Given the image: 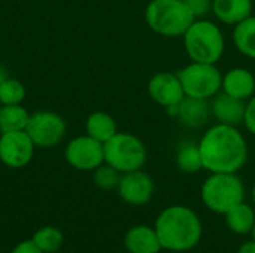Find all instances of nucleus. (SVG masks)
I'll return each instance as SVG.
<instances>
[{
	"label": "nucleus",
	"mask_w": 255,
	"mask_h": 253,
	"mask_svg": "<svg viewBox=\"0 0 255 253\" xmlns=\"http://www.w3.org/2000/svg\"><path fill=\"white\" fill-rule=\"evenodd\" d=\"M203 204L214 213L226 215L245 198V185L236 173H211L200 189Z\"/></svg>",
	"instance_id": "nucleus-5"
},
{
	"label": "nucleus",
	"mask_w": 255,
	"mask_h": 253,
	"mask_svg": "<svg viewBox=\"0 0 255 253\" xmlns=\"http://www.w3.org/2000/svg\"><path fill=\"white\" fill-rule=\"evenodd\" d=\"M120 179H121V173L118 170H115L112 166L106 164V163L99 166L94 170V174H93L94 185L97 188L103 189V191H111V189L118 188Z\"/></svg>",
	"instance_id": "nucleus-25"
},
{
	"label": "nucleus",
	"mask_w": 255,
	"mask_h": 253,
	"mask_svg": "<svg viewBox=\"0 0 255 253\" xmlns=\"http://www.w3.org/2000/svg\"><path fill=\"white\" fill-rule=\"evenodd\" d=\"M212 13L227 25H236L253 15V0H212Z\"/></svg>",
	"instance_id": "nucleus-17"
},
{
	"label": "nucleus",
	"mask_w": 255,
	"mask_h": 253,
	"mask_svg": "<svg viewBox=\"0 0 255 253\" xmlns=\"http://www.w3.org/2000/svg\"><path fill=\"white\" fill-rule=\"evenodd\" d=\"M238 253H255V242L254 240H250V242H245L241 248Z\"/></svg>",
	"instance_id": "nucleus-29"
},
{
	"label": "nucleus",
	"mask_w": 255,
	"mask_h": 253,
	"mask_svg": "<svg viewBox=\"0 0 255 253\" xmlns=\"http://www.w3.org/2000/svg\"><path fill=\"white\" fill-rule=\"evenodd\" d=\"M253 203H254V206H255V185H254V188H253Z\"/></svg>",
	"instance_id": "nucleus-32"
},
{
	"label": "nucleus",
	"mask_w": 255,
	"mask_h": 253,
	"mask_svg": "<svg viewBox=\"0 0 255 253\" xmlns=\"http://www.w3.org/2000/svg\"><path fill=\"white\" fill-rule=\"evenodd\" d=\"M149 97L164 109L176 106L185 97L178 73L158 72L148 82Z\"/></svg>",
	"instance_id": "nucleus-12"
},
{
	"label": "nucleus",
	"mask_w": 255,
	"mask_h": 253,
	"mask_svg": "<svg viewBox=\"0 0 255 253\" xmlns=\"http://www.w3.org/2000/svg\"><path fill=\"white\" fill-rule=\"evenodd\" d=\"M224 216H226L227 227L235 234H239V236L251 234L255 224V212L250 204L242 201L233 209H230Z\"/></svg>",
	"instance_id": "nucleus-19"
},
{
	"label": "nucleus",
	"mask_w": 255,
	"mask_h": 253,
	"mask_svg": "<svg viewBox=\"0 0 255 253\" xmlns=\"http://www.w3.org/2000/svg\"><path fill=\"white\" fill-rule=\"evenodd\" d=\"M105 163L112 166L121 174L140 170L148 158L143 142L130 133H117L112 139L103 143Z\"/></svg>",
	"instance_id": "nucleus-6"
},
{
	"label": "nucleus",
	"mask_w": 255,
	"mask_h": 253,
	"mask_svg": "<svg viewBox=\"0 0 255 253\" xmlns=\"http://www.w3.org/2000/svg\"><path fill=\"white\" fill-rule=\"evenodd\" d=\"M25 98V88L22 82L13 78H6L0 84V103L4 104H21Z\"/></svg>",
	"instance_id": "nucleus-24"
},
{
	"label": "nucleus",
	"mask_w": 255,
	"mask_h": 253,
	"mask_svg": "<svg viewBox=\"0 0 255 253\" xmlns=\"http://www.w3.org/2000/svg\"><path fill=\"white\" fill-rule=\"evenodd\" d=\"M178 76L181 79L184 94L193 98H214L223 86V73L217 64L193 61L179 70Z\"/></svg>",
	"instance_id": "nucleus-7"
},
{
	"label": "nucleus",
	"mask_w": 255,
	"mask_h": 253,
	"mask_svg": "<svg viewBox=\"0 0 255 253\" xmlns=\"http://www.w3.org/2000/svg\"><path fill=\"white\" fill-rule=\"evenodd\" d=\"M6 78H7V75H6V70H4L3 67H0V84H1V82L6 79Z\"/></svg>",
	"instance_id": "nucleus-30"
},
{
	"label": "nucleus",
	"mask_w": 255,
	"mask_h": 253,
	"mask_svg": "<svg viewBox=\"0 0 255 253\" xmlns=\"http://www.w3.org/2000/svg\"><path fill=\"white\" fill-rule=\"evenodd\" d=\"M184 48L191 61L217 64L226 49L221 28L209 19H194L184 33Z\"/></svg>",
	"instance_id": "nucleus-3"
},
{
	"label": "nucleus",
	"mask_w": 255,
	"mask_h": 253,
	"mask_svg": "<svg viewBox=\"0 0 255 253\" xmlns=\"http://www.w3.org/2000/svg\"><path fill=\"white\" fill-rule=\"evenodd\" d=\"M0 107H1V103H0Z\"/></svg>",
	"instance_id": "nucleus-33"
},
{
	"label": "nucleus",
	"mask_w": 255,
	"mask_h": 253,
	"mask_svg": "<svg viewBox=\"0 0 255 253\" xmlns=\"http://www.w3.org/2000/svg\"><path fill=\"white\" fill-rule=\"evenodd\" d=\"M124 246L128 253H158L163 249L155 228L146 225L131 227L124 236Z\"/></svg>",
	"instance_id": "nucleus-16"
},
{
	"label": "nucleus",
	"mask_w": 255,
	"mask_h": 253,
	"mask_svg": "<svg viewBox=\"0 0 255 253\" xmlns=\"http://www.w3.org/2000/svg\"><path fill=\"white\" fill-rule=\"evenodd\" d=\"M221 91L232 97L247 101L255 94L254 75L248 69H244V67L230 69L227 73L223 75Z\"/></svg>",
	"instance_id": "nucleus-15"
},
{
	"label": "nucleus",
	"mask_w": 255,
	"mask_h": 253,
	"mask_svg": "<svg viewBox=\"0 0 255 253\" xmlns=\"http://www.w3.org/2000/svg\"><path fill=\"white\" fill-rule=\"evenodd\" d=\"M176 166L181 171L194 174L203 170V161L199 149V143H182L176 152Z\"/></svg>",
	"instance_id": "nucleus-22"
},
{
	"label": "nucleus",
	"mask_w": 255,
	"mask_h": 253,
	"mask_svg": "<svg viewBox=\"0 0 255 253\" xmlns=\"http://www.w3.org/2000/svg\"><path fill=\"white\" fill-rule=\"evenodd\" d=\"M34 143L25 130L7 131L0 136V161L9 169H22L34 155Z\"/></svg>",
	"instance_id": "nucleus-10"
},
{
	"label": "nucleus",
	"mask_w": 255,
	"mask_h": 253,
	"mask_svg": "<svg viewBox=\"0 0 255 253\" xmlns=\"http://www.w3.org/2000/svg\"><path fill=\"white\" fill-rule=\"evenodd\" d=\"M194 19V15L182 0H151L145 9L148 27L164 37L184 36Z\"/></svg>",
	"instance_id": "nucleus-4"
},
{
	"label": "nucleus",
	"mask_w": 255,
	"mask_h": 253,
	"mask_svg": "<svg viewBox=\"0 0 255 253\" xmlns=\"http://www.w3.org/2000/svg\"><path fill=\"white\" fill-rule=\"evenodd\" d=\"M117 189L123 201H126L127 204L143 206L151 201L155 185L152 177L140 169L123 173Z\"/></svg>",
	"instance_id": "nucleus-11"
},
{
	"label": "nucleus",
	"mask_w": 255,
	"mask_h": 253,
	"mask_svg": "<svg viewBox=\"0 0 255 253\" xmlns=\"http://www.w3.org/2000/svg\"><path fill=\"white\" fill-rule=\"evenodd\" d=\"M244 125L245 128L255 136V94L247 101L245 107V116H244Z\"/></svg>",
	"instance_id": "nucleus-27"
},
{
	"label": "nucleus",
	"mask_w": 255,
	"mask_h": 253,
	"mask_svg": "<svg viewBox=\"0 0 255 253\" xmlns=\"http://www.w3.org/2000/svg\"><path fill=\"white\" fill-rule=\"evenodd\" d=\"M85 131L90 137L99 140L100 143H106L118 133V128L115 119L109 113L94 112L87 118Z\"/></svg>",
	"instance_id": "nucleus-18"
},
{
	"label": "nucleus",
	"mask_w": 255,
	"mask_h": 253,
	"mask_svg": "<svg viewBox=\"0 0 255 253\" xmlns=\"http://www.w3.org/2000/svg\"><path fill=\"white\" fill-rule=\"evenodd\" d=\"M10 253H43L36 245L34 242L30 239V240H24L21 243H18Z\"/></svg>",
	"instance_id": "nucleus-28"
},
{
	"label": "nucleus",
	"mask_w": 255,
	"mask_h": 253,
	"mask_svg": "<svg viewBox=\"0 0 255 253\" xmlns=\"http://www.w3.org/2000/svg\"><path fill=\"white\" fill-rule=\"evenodd\" d=\"M166 112L172 118H176L181 125L191 130L202 128L211 116V107L208 106L206 100L193 98L187 95L181 100L179 104L167 107Z\"/></svg>",
	"instance_id": "nucleus-13"
},
{
	"label": "nucleus",
	"mask_w": 255,
	"mask_h": 253,
	"mask_svg": "<svg viewBox=\"0 0 255 253\" xmlns=\"http://www.w3.org/2000/svg\"><path fill=\"white\" fill-rule=\"evenodd\" d=\"M245 107H247L245 100L232 97L221 91L212 100L211 113L220 124L238 127V125L244 124Z\"/></svg>",
	"instance_id": "nucleus-14"
},
{
	"label": "nucleus",
	"mask_w": 255,
	"mask_h": 253,
	"mask_svg": "<svg viewBox=\"0 0 255 253\" xmlns=\"http://www.w3.org/2000/svg\"><path fill=\"white\" fill-rule=\"evenodd\" d=\"M233 42L236 49L248 57L255 58V15L241 21L233 28Z\"/></svg>",
	"instance_id": "nucleus-20"
},
{
	"label": "nucleus",
	"mask_w": 255,
	"mask_h": 253,
	"mask_svg": "<svg viewBox=\"0 0 255 253\" xmlns=\"http://www.w3.org/2000/svg\"><path fill=\"white\" fill-rule=\"evenodd\" d=\"M64 158L67 164L76 170L94 171L105 163L103 143L90 137L88 134L78 136L67 143L64 149Z\"/></svg>",
	"instance_id": "nucleus-9"
},
{
	"label": "nucleus",
	"mask_w": 255,
	"mask_h": 253,
	"mask_svg": "<svg viewBox=\"0 0 255 253\" xmlns=\"http://www.w3.org/2000/svg\"><path fill=\"white\" fill-rule=\"evenodd\" d=\"M251 236H253V240L255 242V224L254 227H253V231H251Z\"/></svg>",
	"instance_id": "nucleus-31"
},
{
	"label": "nucleus",
	"mask_w": 255,
	"mask_h": 253,
	"mask_svg": "<svg viewBox=\"0 0 255 253\" xmlns=\"http://www.w3.org/2000/svg\"><path fill=\"white\" fill-rule=\"evenodd\" d=\"M30 113L21 104H4L0 107V133L25 130Z\"/></svg>",
	"instance_id": "nucleus-21"
},
{
	"label": "nucleus",
	"mask_w": 255,
	"mask_h": 253,
	"mask_svg": "<svg viewBox=\"0 0 255 253\" xmlns=\"http://www.w3.org/2000/svg\"><path fill=\"white\" fill-rule=\"evenodd\" d=\"M203 169L209 173H238L248 161V143L238 127L215 124L199 142Z\"/></svg>",
	"instance_id": "nucleus-1"
},
{
	"label": "nucleus",
	"mask_w": 255,
	"mask_h": 253,
	"mask_svg": "<svg viewBox=\"0 0 255 253\" xmlns=\"http://www.w3.org/2000/svg\"><path fill=\"white\" fill-rule=\"evenodd\" d=\"M25 133L36 148H54L66 134V122L54 112L39 110L30 115Z\"/></svg>",
	"instance_id": "nucleus-8"
},
{
	"label": "nucleus",
	"mask_w": 255,
	"mask_h": 253,
	"mask_svg": "<svg viewBox=\"0 0 255 253\" xmlns=\"http://www.w3.org/2000/svg\"><path fill=\"white\" fill-rule=\"evenodd\" d=\"M31 240L34 242V245L42 251L43 253H55L58 252L63 246V233L55 228V227H43L39 228Z\"/></svg>",
	"instance_id": "nucleus-23"
},
{
	"label": "nucleus",
	"mask_w": 255,
	"mask_h": 253,
	"mask_svg": "<svg viewBox=\"0 0 255 253\" xmlns=\"http://www.w3.org/2000/svg\"><path fill=\"white\" fill-rule=\"evenodd\" d=\"M161 248L170 252H188L202 239L203 227L197 213L181 204L166 207L154 225Z\"/></svg>",
	"instance_id": "nucleus-2"
},
{
	"label": "nucleus",
	"mask_w": 255,
	"mask_h": 253,
	"mask_svg": "<svg viewBox=\"0 0 255 253\" xmlns=\"http://www.w3.org/2000/svg\"><path fill=\"white\" fill-rule=\"evenodd\" d=\"M196 19L205 18L209 12H212V0H182Z\"/></svg>",
	"instance_id": "nucleus-26"
}]
</instances>
